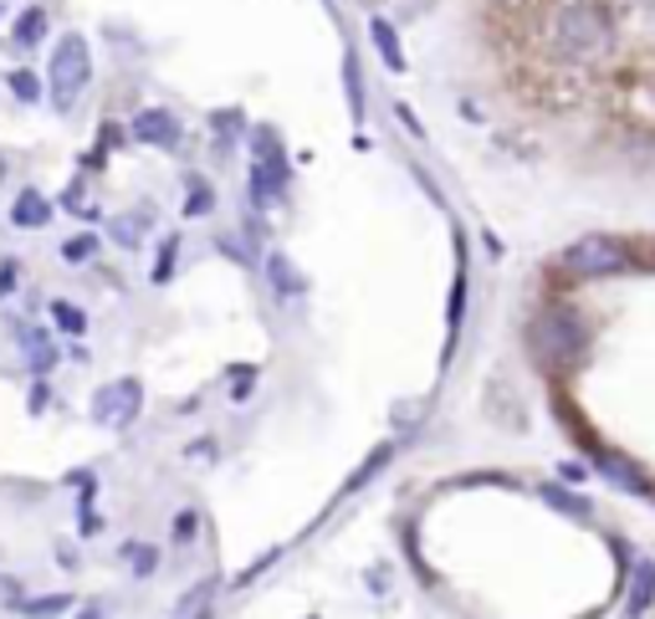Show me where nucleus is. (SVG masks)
Masks as SVG:
<instances>
[{
	"instance_id": "nucleus-1",
	"label": "nucleus",
	"mask_w": 655,
	"mask_h": 619,
	"mask_svg": "<svg viewBox=\"0 0 655 619\" xmlns=\"http://www.w3.org/2000/svg\"><path fill=\"white\" fill-rule=\"evenodd\" d=\"M87 83H93V47H87L83 32H68L51 47V62H47V87L57 113H72L77 98L87 93Z\"/></svg>"
},
{
	"instance_id": "nucleus-2",
	"label": "nucleus",
	"mask_w": 655,
	"mask_h": 619,
	"mask_svg": "<svg viewBox=\"0 0 655 619\" xmlns=\"http://www.w3.org/2000/svg\"><path fill=\"white\" fill-rule=\"evenodd\" d=\"M609 41H615V26H609L605 5H589V0H569V5H558L554 47L563 51V57H599Z\"/></svg>"
},
{
	"instance_id": "nucleus-3",
	"label": "nucleus",
	"mask_w": 655,
	"mask_h": 619,
	"mask_svg": "<svg viewBox=\"0 0 655 619\" xmlns=\"http://www.w3.org/2000/svg\"><path fill=\"white\" fill-rule=\"evenodd\" d=\"M527 343H533L543 368H569L573 359L584 353V323L573 318L569 307H548V313H538Z\"/></svg>"
},
{
	"instance_id": "nucleus-4",
	"label": "nucleus",
	"mask_w": 655,
	"mask_h": 619,
	"mask_svg": "<svg viewBox=\"0 0 655 619\" xmlns=\"http://www.w3.org/2000/svg\"><path fill=\"white\" fill-rule=\"evenodd\" d=\"M287 190V154L271 129H252V201L267 210Z\"/></svg>"
},
{
	"instance_id": "nucleus-5",
	"label": "nucleus",
	"mask_w": 655,
	"mask_h": 619,
	"mask_svg": "<svg viewBox=\"0 0 655 619\" xmlns=\"http://www.w3.org/2000/svg\"><path fill=\"white\" fill-rule=\"evenodd\" d=\"M563 267H569L573 277H609V271L630 267V252H624V241H615V235H584V241H573L569 252H563Z\"/></svg>"
},
{
	"instance_id": "nucleus-6",
	"label": "nucleus",
	"mask_w": 655,
	"mask_h": 619,
	"mask_svg": "<svg viewBox=\"0 0 655 619\" xmlns=\"http://www.w3.org/2000/svg\"><path fill=\"white\" fill-rule=\"evenodd\" d=\"M144 410V385L138 379H113V385H102L93 395V420L108 425V430H129Z\"/></svg>"
},
{
	"instance_id": "nucleus-7",
	"label": "nucleus",
	"mask_w": 655,
	"mask_h": 619,
	"mask_svg": "<svg viewBox=\"0 0 655 619\" xmlns=\"http://www.w3.org/2000/svg\"><path fill=\"white\" fill-rule=\"evenodd\" d=\"M134 138L149 144V149H174V144L185 138V129H180V118L169 113V108H144V113L134 118Z\"/></svg>"
},
{
	"instance_id": "nucleus-8",
	"label": "nucleus",
	"mask_w": 655,
	"mask_h": 619,
	"mask_svg": "<svg viewBox=\"0 0 655 619\" xmlns=\"http://www.w3.org/2000/svg\"><path fill=\"white\" fill-rule=\"evenodd\" d=\"M47 32H51L47 11H41V5H26V11L16 16V26H11V47H16V51H36L41 41H47Z\"/></svg>"
},
{
	"instance_id": "nucleus-9",
	"label": "nucleus",
	"mask_w": 655,
	"mask_h": 619,
	"mask_svg": "<svg viewBox=\"0 0 655 619\" xmlns=\"http://www.w3.org/2000/svg\"><path fill=\"white\" fill-rule=\"evenodd\" d=\"M51 220V201L41 195V190H21L16 205H11V226H21V231H41Z\"/></svg>"
},
{
	"instance_id": "nucleus-10",
	"label": "nucleus",
	"mask_w": 655,
	"mask_h": 619,
	"mask_svg": "<svg viewBox=\"0 0 655 619\" xmlns=\"http://www.w3.org/2000/svg\"><path fill=\"white\" fill-rule=\"evenodd\" d=\"M21 353H26V368L32 374H47L57 364V343H51L41 328H21Z\"/></svg>"
},
{
	"instance_id": "nucleus-11",
	"label": "nucleus",
	"mask_w": 655,
	"mask_h": 619,
	"mask_svg": "<svg viewBox=\"0 0 655 619\" xmlns=\"http://www.w3.org/2000/svg\"><path fill=\"white\" fill-rule=\"evenodd\" d=\"M651 604H655V563L651 558H640L635 579H630V594H624V609H630V615H645Z\"/></svg>"
},
{
	"instance_id": "nucleus-12",
	"label": "nucleus",
	"mask_w": 655,
	"mask_h": 619,
	"mask_svg": "<svg viewBox=\"0 0 655 619\" xmlns=\"http://www.w3.org/2000/svg\"><path fill=\"white\" fill-rule=\"evenodd\" d=\"M369 36H374V47H379V57H385V68H389V72H404L400 32H395L385 16H369Z\"/></svg>"
},
{
	"instance_id": "nucleus-13",
	"label": "nucleus",
	"mask_w": 655,
	"mask_h": 619,
	"mask_svg": "<svg viewBox=\"0 0 655 619\" xmlns=\"http://www.w3.org/2000/svg\"><path fill=\"white\" fill-rule=\"evenodd\" d=\"M267 271H271V287H277V298H298V292H303V271L292 267V262H287L282 252H271L267 256Z\"/></svg>"
},
{
	"instance_id": "nucleus-14",
	"label": "nucleus",
	"mask_w": 655,
	"mask_h": 619,
	"mask_svg": "<svg viewBox=\"0 0 655 619\" xmlns=\"http://www.w3.org/2000/svg\"><path fill=\"white\" fill-rule=\"evenodd\" d=\"M594 461H599V471H605V476H615V482H620L624 491H651V482H645V476H640V471L630 466L624 456H609V451H599V456H594Z\"/></svg>"
},
{
	"instance_id": "nucleus-15",
	"label": "nucleus",
	"mask_w": 655,
	"mask_h": 619,
	"mask_svg": "<svg viewBox=\"0 0 655 619\" xmlns=\"http://www.w3.org/2000/svg\"><path fill=\"white\" fill-rule=\"evenodd\" d=\"M93 256H98V235L93 231L68 235V241H62V262H68V267H83V262H93Z\"/></svg>"
},
{
	"instance_id": "nucleus-16",
	"label": "nucleus",
	"mask_w": 655,
	"mask_h": 619,
	"mask_svg": "<svg viewBox=\"0 0 655 619\" xmlns=\"http://www.w3.org/2000/svg\"><path fill=\"white\" fill-rule=\"evenodd\" d=\"M62 609H72L68 594H47V599H21V615H26V619H57Z\"/></svg>"
},
{
	"instance_id": "nucleus-17",
	"label": "nucleus",
	"mask_w": 655,
	"mask_h": 619,
	"mask_svg": "<svg viewBox=\"0 0 655 619\" xmlns=\"http://www.w3.org/2000/svg\"><path fill=\"white\" fill-rule=\"evenodd\" d=\"M216 210V190L205 180H190V195H185V216L190 220H201V216H210Z\"/></svg>"
},
{
	"instance_id": "nucleus-18",
	"label": "nucleus",
	"mask_w": 655,
	"mask_h": 619,
	"mask_svg": "<svg viewBox=\"0 0 655 619\" xmlns=\"http://www.w3.org/2000/svg\"><path fill=\"white\" fill-rule=\"evenodd\" d=\"M543 502L558 507V512H569V518H589V502L573 497V491H563V486H543Z\"/></svg>"
},
{
	"instance_id": "nucleus-19",
	"label": "nucleus",
	"mask_w": 655,
	"mask_h": 619,
	"mask_svg": "<svg viewBox=\"0 0 655 619\" xmlns=\"http://www.w3.org/2000/svg\"><path fill=\"white\" fill-rule=\"evenodd\" d=\"M51 318H57L62 333H77V338L87 333V313L83 307H72V302H51Z\"/></svg>"
},
{
	"instance_id": "nucleus-20",
	"label": "nucleus",
	"mask_w": 655,
	"mask_h": 619,
	"mask_svg": "<svg viewBox=\"0 0 655 619\" xmlns=\"http://www.w3.org/2000/svg\"><path fill=\"white\" fill-rule=\"evenodd\" d=\"M174 262H180V235H165V246H159V256H154V282L159 287L174 277Z\"/></svg>"
},
{
	"instance_id": "nucleus-21",
	"label": "nucleus",
	"mask_w": 655,
	"mask_h": 619,
	"mask_svg": "<svg viewBox=\"0 0 655 619\" xmlns=\"http://www.w3.org/2000/svg\"><path fill=\"white\" fill-rule=\"evenodd\" d=\"M210 594H216V579H205V584H195L180 599V609H174V619H201V604H210Z\"/></svg>"
},
{
	"instance_id": "nucleus-22",
	"label": "nucleus",
	"mask_w": 655,
	"mask_h": 619,
	"mask_svg": "<svg viewBox=\"0 0 655 619\" xmlns=\"http://www.w3.org/2000/svg\"><path fill=\"white\" fill-rule=\"evenodd\" d=\"M5 83H11V93H16L21 102H41V77H36V72H11Z\"/></svg>"
},
{
	"instance_id": "nucleus-23",
	"label": "nucleus",
	"mask_w": 655,
	"mask_h": 619,
	"mask_svg": "<svg viewBox=\"0 0 655 619\" xmlns=\"http://www.w3.org/2000/svg\"><path fill=\"white\" fill-rule=\"evenodd\" d=\"M343 83H349V108H353V118H364V87H359V62H353V57H343Z\"/></svg>"
},
{
	"instance_id": "nucleus-24",
	"label": "nucleus",
	"mask_w": 655,
	"mask_h": 619,
	"mask_svg": "<svg viewBox=\"0 0 655 619\" xmlns=\"http://www.w3.org/2000/svg\"><path fill=\"white\" fill-rule=\"evenodd\" d=\"M129 563H134V573H138V579H149V573H154V563H159V553H154V548H144V543H134V548H129Z\"/></svg>"
},
{
	"instance_id": "nucleus-25",
	"label": "nucleus",
	"mask_w": 655,
	"mask_h": 619,
	"mask_svg": "<svg viewBox=\"0 0 655 619\" xmlns=\"http://www.w3.org/2000/svg\"><path fill=\"white\" fill-rule=\"evenodd\" d=\"M138 231H144V216H129V220L118 216L113 220V235L123 241V246H138Z\"/></svg>"
},
{
	"instance_id": "nucleus-26",
	"label": "nucleus",
	"mask_w": 655,
	"mask_h": 619,
	"mask_svg": "<svg viewBox=\"0 0 655 619\" xmlns=\"http://www.w3.org/2000/svg\"><path fill=\"white\" fill-rule=\"evenodd\" d=\"M389 456H395V451H389V446H379V451H374V461H369V466H359V476H353V482H349V491H359V486H364V482H369V476H374V471H379V466H385V461H389Z\"/></svg>"
},
{
	"instance_id": "nucleus-27",
	"label": "nucleus",
	"mask_w": 655,
	"mask_h": 619,
	"mask_svg": "<svg viewBox=\"0 0 655 619\" xmlns=\"http://www.w3.org/2000/svg\"><path fill=\"white\" fill-rule=\"evenodd\" d=\"M16 262H0V298H11V292H16Z\"/></svg>"
},
{
	"instance_id": "nucleus-28",
	"label": "nucleus",
	"mask_w": 655,
	"mask_h": 619,
	"mask_svg": "<svg viewBox=\"0 0 655 619\" xmlns=\"http://www.w3.org/2000/svg\"><path fill=\"white\" fill-rule=\"evenodd\" d=\"M195 537V512H180L174 518V543H190Z\"/></svg>"
},
{
	"instance_id": "nucleus-29",
	"label": "nucleus",
	"mask_w": 655,
	"mask_h": 619,
	"mask_svg": "<svg viewBox=\"0 0 655 619\" xmlns=\"http://www.w3.org/2000/svg\"><path fill=\"white\" fill-rule=\"evenodd\" d=\"M47 404H51V389L36 385V389H32V410H47Z\"/></svg>"
}]
</instances>
